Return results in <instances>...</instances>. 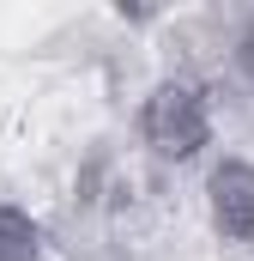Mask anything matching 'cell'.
<instances>
[{
	"mask_svg": "<svg viewBox=\"0 0 254 261\" xmlns=\"http://www.w3.org/2000/svg\"><path fill=\"white\" fill-rule=\"evenodd\" d=\"M139 140L164 164H188L212 146V103L194 79H157L139 103Z\"/></svg>",
	"mask_w": 254,
	"mask_h": 261,
	"instance_id": "cell-1",
	"label": "cell"
},
{
	"mask_svg": "<svg viewBox=\"0 0 254 261\" xmlns=\"http://www.w3.org/2000/svg\"><path fill=\"white\" fill-rule=\"evenodd\" d=\"M0 261H43V225L24 206H0Z\"/></svg>",
	"mask_w": 254,
	"mask_h": 261,
	"instance_id": "cell-3",
	"label": "cell"
},
{
	"mask_svg": "<svg viewBox=\"0 0 254 261\" xmlns=\"http://www.w3.org/2000/svg\"><path fill=\"white\" fill-rule=\"evenodd\" d=\"M206 219L224 243H254V164L218 158L206 170Z\"/></svg>",
	"mask_w": 254,
	"mask_h": 261,
	"instance_id": "cell-2",
	"label": "cell"
}]
</instances>
